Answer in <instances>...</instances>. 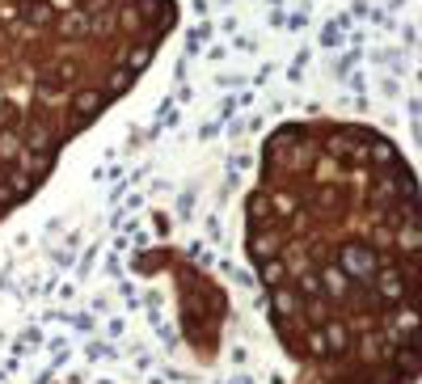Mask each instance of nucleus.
I'll return each mask as SVG.
<instances>
[{
  "instance_id": "1",
  "label": "nucleus",
  "mask_w": 422,
  "mask_h": 384,
  "mask_svg": "<svg viewBox=\"0 0 422 384\" xmlns=\"http://www.w3.org/2000/svg\"><path fill=\"white\" fill-rule=\"evenodd\" d=\"M245 253L292 384H418V178L385 131L279 123L245 194Z\"/></svg>"
},
{
  "instance_id": "2",
  "label": "nucleus",
  "mask_w": 422,
  "mask_h": 384,
  "mask_svg": "<svg viewBox=\"0 0 422 384\" xmlns=\"http://www.w3.org/2000/svg\"><path fill=\"white\" fill-rule=\"evenodd\" d=\"M178 0H0V224L156 60Z\"/></svg>"
}]
</instances>
